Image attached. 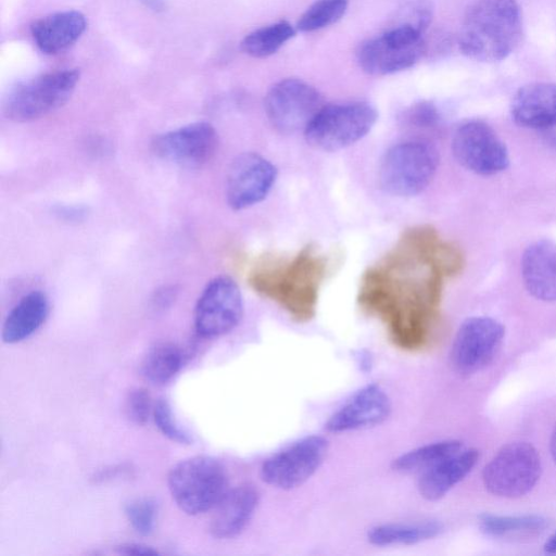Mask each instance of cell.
I'll return each mask as SVG.
<instances>
[{"label": "cell", "mask_w": 556, "mask_h": 556, "mask_svg": "<svg viewBox=\"0 0 556 556\" xmlns=\"http://www.w3.org/2000/svg\"><path fill=\"white\" fill-rule=\"evenodd\" d=\"M348 9V0H318L300 16L296 28L312 33L340 21Z\"/></svg>", "instance_id": "29"}, {"label": "cell", "mask_w": 556, "mask_h": 556, "mask_svg": "<svg viewBox=\"0 0 556 556\" xmlns=\"http://www.w3.org/2000/svg\"><path fill=\"white\" fill-rule=\"evenodd\" d=\"M182 366L180 349L169 342H161L152 346L146 354L141 372L153 384L162 386L169 382Z\"/></svg>", "instance_id": "26"}, {"label": "cell", "mask_w": 556, "mask_h": 556, "mask_svg": "<svg viewBox=\"0 0 556 556\" xmlns=\"http://www.w3.org/2000/svg\"><path fill=\"white\" fill-rule=\"evenodd\" d=\"M546 525V519L536 515L500 516L483 514L479 517V527L481 531L491 536L540 531L544 529Z\"/></svg>", "instance_id": "28"}, {"label": "cell", "mask_w": 556, "mask_h": 556, "mask_svg": "<svg viewBox=\"0 0 556 556\" xmlns=\"http://www.w3.org/2000/svg\"><path fill=\"white\" fill-rule=\"evenodd\" d=\"M443 526L437 520L382 523L370 528L367 540L376 546L412 545L438 536Z\"/></svg>", "instance_id": "24"}, {"label": "cell", "mask_w": 556, "mask_h": 556, "mask_svg": "<svg viewBox=\"0 0 556 556\" xmlns=\"http://www.w3.org/2000/svg\"><path fill=\"white\" fill-rule=\"evenodd\" d=\"M521 36L522 18L516 0H476L463 18L458 47L472 60L497 62L517 48Z\"/></svg>", "instance_id": "3"}, {"label": "cell", "mask_w": 556, "mask_h": 556, "mask_svg": "<svg viewBox=\"0 0 556 556\" xmlns=\"http://www.w3.org/2000/svg\"><path fill=\"white\" fill-rule=\"evenodd\" d=\"M452 151L462 166L483 176L497 174L509 164L504 142L490 125L478 119L465 122L456 129Z\"/></svg>", "instance_id": "13"}, {"label": "cell", "mask_w": 556, "mask_h": 556, "mask_svg": "<svg viewBox=\"0 0 556 556\" xmlns=\"http://www.w3.org/2000/svg\"><path fill=\"white\" fill-rule=\"evenodd\" d=\"M463 448V443L458 440H443L425 444L394 458L392 468L400 472H422Z\"/></svg>", "instance_id": "25"}, {"label": "cell", "mask_w": 556, "mask_h": 556, "mask_svg": "<svg viewBox=\"0 0 556 556\" xmlns=\"http://www.w3.org/2000/svg\"><path fill=\"white\" fill-rule=\"evenodd\" d=\"M167 484L176 505L188 515L214 509L229 490L224 466L205 455L189 457L173 466Z\"/></svg>", "instance_id": "4"}, {"label": "cell", "mask_w": 556, "mask_h": 556, "mask_svg": "<svg viewBox=\"0 0 556 556\" xmlns=\"http://www.w3.org/2000/svg\"><path fill=\"white\" fill-rule=\"evenodd\" d=\"M438 166L439 153L431 143L421 140L400 142L384 153L379 166V182L392 195H416L429 186Z\"/></svg>", "instance_id": "5"}, {"label": "cell", "mask_w": 556, "mask_h": 556, "mask_svg": "<svg viewBox=\"0 0 556 556\" xmlns=\"http://www.w3.org/2000/svg\"><path fill=\"white\" fill-rule=\"evenodd\" d=\"M152 415L157 429L164 437L179 444H191V437L179 427L167 401L157 400L153 406Z\"/></svg>", "instance_id": "31"}, {"label": "cell", "mask_w": 556, "mask_h": 556, "mask_svg": "<svg viewBox=\"0 0 556 556\" xmlns=\"http://www.w3.org/2000/svg\"><path fill=\"white\" fill-rule=\"evenodd\" d=\"M405 119L415 127H433L440 119L435 105L431 102H419L405 113Z\"/></svg>", "instance_id": "34"}, {"label": "cell", "mask_w": 556, "mask_h": 556, "mask_svg": "<svg viewBox=\"0 0 556 556\" xmlns=\"http://www.w3.org/2000/svg\"><path fill=\"white\" fill-rule=\"evenodd\" d=\"M521 275L530 294L556 301V243L541 240L529 245L521 258Z\"/></svg>", "instance_id": "20"}, {"label": "cell", "mask_w": 556, "mask_h": 556, "mask_svg": "<svg viewBox=\"0 0 556 556\" xmlns=\"http://www.w3.org/2000/svg\"><path fill=\"white\" fill-rule=\"evenodd\" d=\"M87 27V21L78 11L56 12L34 22L31 37L45 54H56L75 43Z\"/></svg>", "instance_id": "21"}, {"label": "cell", "mask_w": 556, "mask_h": 556, "mask_svg": "<svg viewBox=\"0 0 556 556\" xmlns=\"http://www.w3.org/2000/svg\"><path fill=\"white\" fill-rule=\"evenodd\" d=\"M433 8L430 0H406L395 14L394 24H406L421 31L431 24Z\"/></svg>", "instance_id": "32"}, {"label": "cell", "mask_w": 556, "mask_h": 556, "mask_svg": "<svg viewBox=\"0 0 556 556\" xmlns=\"http://www.w3.org/2000/svg\"><path fill=\"white\" fill-rule=\"evenodd\" d=\"M327 452L326 438L306 435L265 459L261 466V478L280 490L298 488L317 471Z\"/></svg>", "instance_id": "10"}, {"label": "cell", "mask_w": 556, "mask_h": 556, "mask_svg": "<svg viewBox=\"0 0 556 556\" xmlns=\"http://www.w3.org/2000/svg\"><path fill=\"white\" fill-rule=\"evenodd\" d=\"M391 412L386 391L370 383L356 391L326 421L328 432L341 433L372 427L383 422Z\"/></svg>", "instance_id": "17"}, {"label": "cell", "mask_w": 556, "mask_h": 556, "mask_svg": "<svg viewBox=\"0 0 556 556\" xmlns=\"http://www.w3.org/2000/svg\"><path fill=\"white\" fill-rule=\"evenodd\" d=\"M541 475L536 448L523 441L504 445L484 466L485 489L501 497H520L532 490Z\"/></svg>", "instance_id": "9"}, {"label": "cell", "mask_w": 556, "mask_h": 556, "mask_svg": "<svg viewBox=\"0 0 556 556\" xmlns=\"http://www.w3.org/2000/svg\"><path fill=\"white\" fill-rule=\"evenodd\" d=\"M319 91L299 78L274 84L265 97V112L271 126L282 134L305 130L324 106Z\"/></svg>", "instance_id": "11"}, {"label": "cell", "mask_w": 556, "mask_h": 556, "mask_svg": "<svg viewBox=\"0 0 556 556\" xmlns=\"http://www.w3.org/2000/svg\"><path fill=\"white\" fill-rule=\"evenodd\" d=\"M448 249L434 228L415 226L362 276L359 305L403 346L421 345L431 332L448 277Z\"/></svg>", "instance_id": "1"}, {"label": "cell", "mask_w": 556, "mask_h": 556, "mask_svg": "<svg viewBox=\"0 0 556 556\" xmlns=\"http://www.w3.org/2000/svg\"><path fill=\"white\" fill-rule=\"evenodd\" d=\"M217 144V131L207 122H194L163 132L151 143L156 156L185 166L205 164L215 154Z\"/></svg>", "instance_id": "16"}, {"label": "cell", "mask_w": 556, "mask_h": 556, "mask_svg": "<svg viewBox=\"0 0 556 556\" xmlns=\"http://www.w3.org/2000/svg\"><path fill=\"white\" fill-rule=\"evenodd\" d=\"M277 178V168L255 152L239 154L230 164L226 178V200L235 211L263 201Z\"/></svg>", "instance_id": "15"}, {"label": "cell", "mask_w": 556, "mask_h": 556, "mask_svg": "<svg viewBox=\"0 0 556 556\" xmlns=\"http://www.w3.org/2000/svg\"><path fill=\"white\" fill-rule=\"evenodd\" d=\"M510 113L522 127L556 128V84L532 83L521 87L513 98Z\"/></svg>", "instance_id": "19"}, {"label": "cell", "mask_w": 556, "mask_h": 556, "mask_svg": "<svg viewBox=\"0 0 556 556\" xmlns=\"http://www.w3.org/2000/svg\"><path fill=\"white\" fill-rule=\"evenodd\" d=\"M367 102L325 104L304 130L306 142L320 151H338L365 137L377 121Z\"/></svg>", "instance_id": "7"}, {"label": "cell", "mask_w": 556, "mask_h": 556, "mask_svg": "<svg viewBox=\"0 0 556 556\" xmlns=\"http://www.w3.org/2000/svg\"><path fill=\"white\" fill-rule=\"evenodd\" d=\"M153 410L151 396L146 389L136 388L128 392L125 400V413L135 425H144Z\"/></svg>", "instance_id": "33"}, {"label": "cell", "mask_w": 556, "mask_h": 556, "mask_svg": "<svg viewBox=\"0 0 556 556\" xmlns=\"http://www.w3.org/2000/svg\"><path fill=\"white\" fill-rule=\"evenodd\" d=\"M549 448H551L552 457H553L554 462L556 463V426L552 432Z\"/></svg>", "instance_id": "38"}, {"label": "cell", "mask_w": 556, "mask_h": 556, "mask_svg": "<svg viewBox=\"0 0 556 556\" xmlns=\"http://www.w3.org/2000/svg\"><path fill=\"white\" fill-rule=\"evenodd\" d=\"M49 299L41 290L23 295L7 315L2 326V340L13 344L29 338L49 315Z\"/></svg>", "instance_id": "23"}, {"label": "cell", "mask_w": 556, "mask_h": 556, "mask_svg": "<svg viewBox=\"0 0 556 556\" xmlns=\"http://www.w3.org/2000/svg\"><path fill=\"white\" fill-rule=\"evenodd\" d=\"M504 334V326L491 317L476 316L466 319L452 344V365L464 375L481 370L494 358Z\"/></svg>", "instance_id": "14"}, {"label": "cell", "mask_w": 556, "mask_h": 556, "mask_svg": "<svg viewBox=\"0 0 556 556\" xmlns=\"http://www.w3.org/2000/svg\"><path fill=\"white\" fill-rule=\"evenodd\" d=\"M295 34L294 27L287 21H280L249 33L241 41V50L257 59L276 53Z\"/></svg>", "instance_id": "27"}, {"label": "cell", "mask_w": 556, "mask_h": 556, "mask_svg": "<svg viewBox=\"0 0 556 556\" xmlns=\"http://www.w3.org/2000/svg\"><path fill=\"white\" fill-rule=\"evenodd\" d=\"M79 77L77 68H68L41 74L17 84L4 100V116L13 122L25 123L48 115L67 102Z\"/></svg>", "instance_id": "6"}, {"label": "cell", "mask_w": 556, "mask_h": 556, "mask_svg": "<svg viewBox=\"0 0 556 556\" xmlns=\"http://www.w3.org/2000/svg\"><path fill=\"white\" fill-rule=\"evenodd\" d=\"M327 269L325 255L308 245L291 257L262 264L252 274L251 283L298 320H307L315 314Z\"/></svg>", "instance_id": "2"}, {"label": "cell", "mask_w": 556, "mask_h": 556, "mask_svg": "<svg viewBox=\"0 0 556 556\" xmlns=\"http://www.w3.org/2000/svg\"><path fill=\"white\" fill-rule=\"evenodd\" d=\"M357 363L363 370H368L371 366V357L367 352H359L356 356Z\"/></svg>", "instance_id": "36"}, {"label": "cell", "mask_w": 556, "mask_h": 556, "mask_svg": "<svg viewBox=\"0 0 556 556\" xmlns=\"http://www.w3.org/2000/svg\"><path fill=\"white\" fill-rule=\"evenodd\" d=\"M478 459V450L463 448L420 472L417 483L420 495L429 501L443 497L472 470Z\"/></svg>", "instance_id": "22"}, {"label": "cell", "mask_w": 556, "mask_h": 556, "mask_svg": "<svg viewBox=\"0 0 556 556\" xmlns=\"http://www.w3.org/2000/svg\"><path fill=\"white\" fill-rule=\"evenodd\" d=\"M116 552L122 555L135 556H154L159 555V551L152 546L141 543H125L116 547Z\"/></svg>", "instance_id": "35"}, {"label": "cell", "mask_w": 556, "mask_h": 556, "mask_svg": "<svg viewBox=\"0 0 556 556\" xmlns=\"http://www.w3.org/2000/svg\"><path fill=\"white\" fill-rule=\"evenodd\" d=\"M544 549L549 554H556V531L545 542Z\"/></svg>", "instance_id": "37"}, {"label": "cell", "mask_w": 556, "mask_h": 556, "mask_svg": "<svg viewBox=\"0 0 556 556\" xmlns=\"http://www.w3.org/2000/svg\"><path fill=\"white\" fill-rule=\"evenodd\" d=\"M258 500V491L250 483L229 489L214 507L210 522L211 534L218 540L239 535L253 517Z\"/></svg>", "instance_id": "18"}, {"label": "cell", "mask_w": 556, "mask_h": 556, "mask_svg": "<svg viewBox=\"0 0 556 556\" xmlns=\"http://www.w3.org/2000/svg\"><path fill=\"white\" fill-rule=\"evenodd\" d=\"M425 50L420 33L409 26L393 25L381 35L362 42L356 59L365 73L384 76L414 66Z\"/></svg>", "instance_id": "8"}, {"label": "cell", "mask_w": 556, "mask_h": 556, "mask_svg": "<svg viewBox=\"0 0 556 556\" xmlns=\"http://www.w3.org/2000/svg\"><path fill=\"white\" fill-rule=\"evenodd\" d=\"M242 314V294L237 282L220 275L207 282L195 303L194 328L201 337H220L239 324Z\"/></svg>", "instance_id": "12"}, {"label": "cell", "mask_w": 556, "mask_h": 556, "mask_svg": "<svg viewBox=\"0 0 556 556\" xmlns=\"http://www.w3.org/2000/svg\"><path fill=\"white\" fill-rule=\"evenodd\" d=\"M125 514L138 534L149 535L153 531L156 518V505L153 500H134L126 505Z\"/></svg>", "instance_id": "30"}, {"label": "cell", "mask_w": 556, "mask_h": 556, "mask_svg": "<svg viewBox=\"0 0 556 556\" xmlns=\"http://www.w3.org/2000/svg\"><path fill=\"white\" fill-rule=\"evenodd\" d=\"M551 130L552 132L548 135V142L549 144L554 146L556 148V131H554V128L552 129H548Z\"/></svg>", "instance_id": "39"}]
</instances>
